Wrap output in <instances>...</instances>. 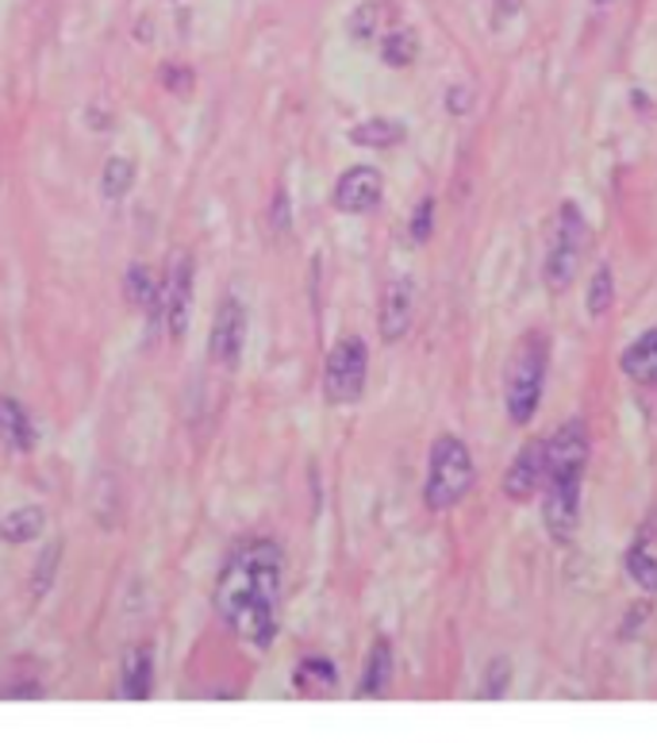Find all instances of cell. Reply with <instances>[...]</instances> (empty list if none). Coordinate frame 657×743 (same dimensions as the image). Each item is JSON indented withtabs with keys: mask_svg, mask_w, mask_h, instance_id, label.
<instances>
[{
	"mask_svg": "<svg viewBox=\"0 0 657 743\" xmlns=\"http://www.w3.org/2000/svg\"><path fill=\"white\" fill-rule=\"evenodd\" d=\"M285 555L273 539H250L223 563L216 581V612L242 643L265 651L278 640Z\"/></svg>",
	"mask_w": 657,
	"mask_h": 743,
	"instance_id": "1",
	"label": "cell"
},
{
	"mask_svg": "<svg viewBox=\"0 0 657 743\" xmlns=\"http://www.w3.org/2000/svg\"><path fill=\"white\" fill-rule=\"evenodd\" d=\"M546 486H542V520L557 544H570L581 520V482L588 471V432L581 420L562 424L550 435Z\"/></svg>",
	"mask_w": 657,
	"mask_h": 743,
	"instance_id": "2",
	"label": "cell"
},
{
	"mask_svg": "<svg viewBox=\"0 0 657 743\" xmlns=\"http://www.w3.org/2000/svg\"><path fill=\"white\" fill-rule=\"evenodd\" d=\"M546 367H550V343L542 331H526L519 339L515 354L508 362V378H504V405L511 424H531L534 413H539L542 401V385H546Z\"/></svg>",
	"mask_w": 657,
	"mask_h": 743,
	"instance_id": "3",
	"label": "cell"
},
{
	"mask_svg": "<svg viewBox=\"0 0 657 743\" xmlns=\"http://www.w3.org/2000/svg\"><path fill=\"white\" fill-rule=\"evenodd\" d=\"M473 458L469 447L458 435H438L431 443V463H427V486L424 501L431 513H446V508L461 505L466 494L473 489Z\"/></svg>",
	"mask_w": 657,
	"mask_h": 743,
	"instance_id": "4",
	"label": "cell"
},
{
	"mask_svg": "<svg viewBox=\"0 0 657 743\" xmlns=\"http://www.w3.org/2000/svg\"><path fill=\"white\" fill-rule=\"evenodd\" d=\"M584 244H588V228H584V216L573 200H565L557 208V224H554V236H550L546 247V286L554 293L570 289L573 274H577L581 258H584Z\"/></svg>",
	"mask_w": 657,
	"mask_h": 743,
	"instance_id": "5",
	"label": "cell"
},
{
	"mask_svg": "<svg viewBox=\"0 0 657 743\" xmlns=\"http://www.w3.org/2000/svg\"><path fill=\"white\" fill-rule=\"evenodd\" d=\"M365 378H369V351L358 336H346L331 347L327 367H323V390H327L331 405H354L365 393Z\"/></svg>",
	"mask_w": 657,
	"mask_h": 743,
	"instance_id": "6",
	"label": "cell"
},
{
	"mask_svg": "<svg viewBox=\"0 0 657 743\" xmlns=\"http://www.w3.org/2000/svg\"><path fill=\"white\" fill-rule=\"evenodd\" d=\"M192 320V255L177 250L161 278V328L169 339H185Z\"/></svg>",
	"mask_w": 657,
	"mask_h": 743,
	"instance_id": "7",
	"label": "cell"
},
{
	"mask_svg": "<svg viewBox=\"0 0 657 743\" xmlns=\"http://www.w3.org/2000/svg\"><path fill=\"white\" fill-rule=\"evenodd\" d=\"M242 343H247V309L239 297H223L212 324V339H208V359L223 370H234L242 359Z\"/></svg>",
	"mask_w": 657,
	"mask_h": 743,
	"instance_id": "8",
	"label": "cell"
},
{
	"mask_svg": "<svg viewBox=\"0 0 657 743\" xmlns=\"http://www.w3.org/2000/svg\"><path fill=\"white\" fill-rule=\"evenodd\" d=\"M546 463H550V443L526 440L504 474V494L511 501H531L542 486H546Z\"/></svg>",
	"mask_w": 657,
	"mask_h": 743,
	"instance_id": "9",
	"label": "cell"
},
{
	"mask_svg": "<svg viewBox=\"0 0 657 743\" xmlns=\"http://www.w3.org/2000/svg\"><path fill=\"white\" fill-rule=\"evenodd\" d=\"M385 197V177L373 166H351L335 185V208L351 216H365Z\"/></svg>",
	"mask_w": 657,
	"mask_h": 743,
	"instance_id": "10",
	"label": "cell"
},
{
	"mask_svg": "<svg viewBox=\"0 0 657 743\" xmlns=\"http://www.w3.org/2000/svg\"><path fill=\"white\" fill-rule=\"evenodd\" d=\"M411 312H416V286L408 278H393L380 289L377 305V331L385 343H400L404 331L411 328Z\"/></svg>",
	"mask_w": 657,
	"mask_h": 743,
	"instance_id": "11",
	"label": "cell"
},
{
	"mask_svg": "<svg viewBox=\"0 0 657 743\" xmlns=\"http://www.w3.org/2000/svg\"><path fill=\"white\" fill-rule=\"evenodd\" d=\"M124 293L139 312H150V328H161V281L146 266H132L127 270Z\"/></svg>",
	"mask_w": 657,
	"mask_h": 743,
	"instance_id": "12",
	"label": "cell"
},
{
	"mask_svg": "<svg viewBox=\"0 0 657 743\" xmlns=\"http://www.w3.org/2000/svg\"><path fill=\"white\" fill-rule=\"evenodd\" d=\"M619 367L623 374L635 378L638 385H657V328L643 331V336L623 351Z\"/></svg>",
	"mask_w": 657,
	"mask_h": 743,
	"instance_id": "13",
	"label": "cell"
},
{
	"mask_svg": "<svg viewBox=\"0 0 657 743\" xmlns=\"http://www.w3.org/2000/svg\"><path fill=\"white\" fill-rule=\"evenodd\" d=\"M0 440L12 451H35L39 435L31 416L23 413V405L15 398H0Z\"/></svg>",
	"mask_w": 657,
	"mask_h": 743,
	"instance_id": "14",
	"label": "cell"
},
{
	"mask_svg": "<svg viewBox=\"0 0 657 743\" xmlns=\"http://www.w3.org/2000/svg\"><path fill=\"white\" fill-rule=\"evenodd\" d=\"M119 682H124V698L127 701H146V698H150V690H154V656H150V648H132V651H127Z\"/></svg>",
	"mask_w": 657,
	"mask_h": 743,
	"instance_id": "15",
	"label": "cell"
},
{
	"mask_svg": "<svg viewBox=\"0 0 657 743\" xmlns=\"http://www.w3.org/2000/svg\"><path fill=\"white\" fill-rule=\"evenodd\" d=\"M43 524H46L43 508H39V505H20V508H12L4 520H0V539H4V544H31V539H39Z\"/></svg>",
	"mask_w": 657,
	"mask_h": 743,
	"instance_id": "16",
	"label": "cell"
},
{
	"mask_svg": "<svg viewBox=\"0 0 657 743\" xmlns=\"http://www.w3.org/2000/svg\"><path fill=\"white\" fill-rule=\"evenodd\" d=\"M627 575L638 581L643 589L657 594V544L650 536H638L635 544L627 547V559H623Z\"/></svg>",
	"mask_w": 657,
	"mask_h": 743,
	"instance_id": "17",
	"label": "cell"
},
{
	"mask_svg": "<svg viewBox=\"0 0 657 743\" xmlns=\"http://www.w3.org/2000/svg\"><path fill=\"white\" fill-rule=\"evenodd\" d=\"M388 674H393V648H388V640H377L369 659H365L358 698H380V693L388 690Z\"/></svg>",
	"mask_w": 657,
	"mask_h": 743,
	"instance_id": "18",
	"label": "cell"
},
{
	"mask_svg": "<svg viewBox=\"0 0 657 743\" xmlns=\"http://www.w3.org/2000/svg\"><path fill=\"white\" fill-rule=\"evenodd\" d=\"M400 140H404V127L396 124V120H388V116H373V120H362L358 127H351V143L369 147V151L396 147Z\"/></svg>",
	"mask_w": 657,
	"mask_h": 743,
	"instance_id": "19",
	"label": "cell"
},
{
	"mask_svg": "<svg viewBox=\"0 0 657 743\" xmlns=\"http://www.w3.org/2000/svg\"><path fill=\"white\" fill-rule=\"evenodd\" d=\"M377 43H380V59H385V66H396V70L411 66L416 54H419V39H416V31H408V28H388Z\"/></svg>",
	"mask_w": 657,
	"mask_h": 743,
	"instance_id": "20",
	"label": "cell"
},
{
	"mask_svg": "<svg viewBox=\"0 0 657 743\" xmlns=\"http://www.w3.org/2000/svg\"><path fill=\"white\" fill-rule=\"evenodd\" d=\"M292 682H296L300 693H327V690H335L338 670L331 659H304L296 667V678H292Z\"/></svg>",
	"mask_w": 657,
	"mask_h": 743,
	"instance_id": "21",
	"label": "cell"
},
{
	"mask_svg": "<svg viewBox=\"0 0 657 743\" xmlns=\"http://www.w3.org/2000/svg\"><path fill=\"white\" fill-rule=\"evenodd\" d=\"M385 16H388V4L385 0H365V4L358 8V12L351 16V23H346V28H351V35L354 39H380L385 35Z\"/></svg>",
	"mask_w": 657,
	"mask_h": 743,
	"instance_id": "22",
	"label": "cell"
},
{
	"mask_svg": "<svg viewBox=\"0 0 657 743\" xmlns=\"http://www.w3.org/2000/svg\"><path fill=\"white\" fill-rule=\"evenodd\" d=\"M132 182H135V163H132V158H108V166H104V177H101L104 197H108V200L127 197Z\"/></svg>",
	"mask_w": 657,
	"mask_h": 743,
	"instance_id": "23",
	"label": "cell"
},
{
	"mask_svg": "<svg viewBox=\"0 0 657 743\" xmlns=\"http://www.w3.org/2000/svg\"><path fill=\"white\" fill-rule=\"evenodd\" d=\"M612 301H615L612 270H607V266H599V270L592 274V281H588V312H592V317H604V312L612 309Z\"/></svg>",
	"mask_w": 657,
	"mask_h": 743,
	"instance_id": "24",
	"label": "cell"
},
{
	"mask_svg": "<svg viewBox=\"0 0 657 743\" xmlns=\"http://www.w3.org/2000/svg\"><path fill=\"white\" fill-rule=\"evenodd\" d=\"M508 682H511V662L508 659H492L489 670H484V690H481V698L484 701H500L508 693Z\"/></svg>",
	"mask_w": 657,
	"mask_h": 743,
	"instance_id": "25",
	"label": "cell"
},
{
	"mask_svg": "<svg viewBox=\"0 0 657 743\" xmlns=\"http://www.w3.org/2000/svg\"><path fill=\"white\" fill-rule=\"evenodd\" d=\"M59 563H62V544L43 547V559H39L35 567V597H43L46 589H51L54 575H59Z\"/></svg>",
	"mask_w": 657,
	"mask_h": 743,
	"instance_id": "26",
	"label": "cell"
},
{
	"mask_svg": "<svg viewBox=\"0 0 657 743\" xmlns=\"http://www.w3.org/2000/svg\"><path fill=\"white\" fill-rule=\"evenodd\" d=\"M431 224H435V200L427 197V200H419V208L411 213V220H408L411 244H427V239H431Z\"/></svg>",
	"mask_w": 657,
	"mask_h": 743,
	"instance_id": "27",
	"label": "cell"
},
{
	"mask_svg": "<svg viewBox=\"0 0 657 743\" xmlns=\"http://www.w3.org/2000/svg\"><path fill=\"white\" fill-rule=\"evenodd\" d=\"M161 82H166L169 93H189V89H192V74H189V70L166 66V74H161Z\"/></svg>",
	"mask_w": 657,
	"mask_h": 743,
	"instance_id": "28",
	"label": "cell"
},
{
	"mask_svg": "<svg viewBox=\"0 0 657 743\" xmlns=\"http://www.w3.org/2000/svg\"><path fill=\"white\" fill-rule=\"evenodd\" d=\"M273 228H278V231L289 228V197H285V189H278V200H273Z\"/></svg>",
	"mask_w": 657,
	"mask_h": 743,
	"instance_id": "29",
	"label": "cell"
},
{
	"mask_svg": "<svg viewBox=\"0 0 657 743\" xmlns=\"http://www.w3.org/2000/svg\"><path fill=\"white\" fill-rule=\"evenodd\" d=\"M515 8H519V0H497V23H504Z\"/></svg>",
	"mask_w": 657,
	"mask_h": 743,
	"instance_id": "30",
	"label": "cell"
},
{
	"mask_svg": "<svg viewBox=\"0 0 657 743\" xmlns=\"http://www.w3.org/2000/svg\"><path fill=\"white\" fill-rule=\"evenodd\" d=\"M4 698H43V690L39 685H20V690H8Z\"/></svg>",
	"mask_w": 657,
	"mask_h": 743,
	"instance_id": "31",
	"label": "cell"
},
{
	"mask_svg": "<svg viewBox=\"0 0 657 743\" xmlns=\"http://www.w3.org/2000/svg\"><path fill=\"white\" fill-rule=\"evenodd\" d=\"M592 4H615V0H592Z\"/></svg>",
	"mask_w": 657,
	"mask_h": 743,
	"instance_id": "32",
	"label": "cell"
}]
</instances>
